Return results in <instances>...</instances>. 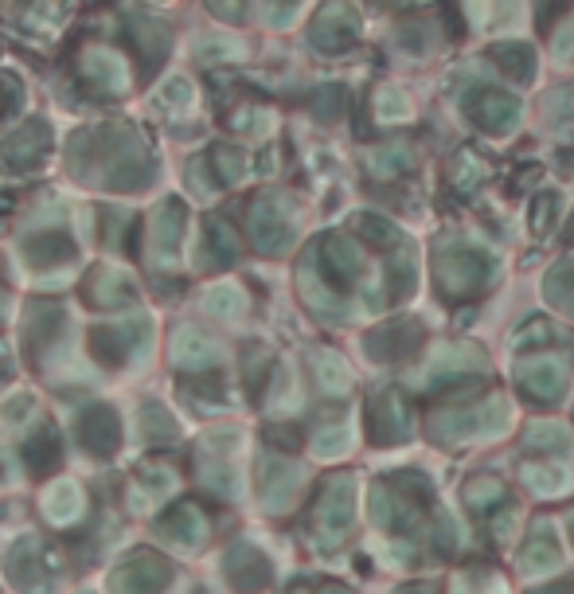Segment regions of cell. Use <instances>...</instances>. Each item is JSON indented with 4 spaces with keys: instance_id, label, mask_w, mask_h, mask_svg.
<instances>
[{
    "instance_id": "db71d44e",
    "label": "cell",
    "mask_w": 574,
    "mask_h": 594,
    "mask_svg": "<svg viewBox=\"0 0 574 594\" xmlns=\"http://www.w3.org/2000/svg\"><path fill=\"white\" fill-rule=\"evenodd\" d=\"M9 376V360H4V353H0V379Z\"/></svg>"
},
{
    "instance_id": "9c48e42d",
    "label": "cell",
    "mask_w": 574,
    "mask_h": 594,
    "mask_svg": "<svg viewBox=\"0 0 574 594\" xmlns=\"http://www.w3.org/2000/svg\"><path fill=\"white\" fill-rule=\"evenodd\" d=\"M258 485H263V505L270 513H281L301 489V469L294 462L278 458V454H266L263 466H258Z\"/></svg>"
},
{
    "instance_id": "2e32d148",
    "label": "cell",
    "mask_w": 574,
    "mask_h": 594,
    "mask_svg": "<svg viewBox=\"0 0 574 594\" xmlns=\"http://www.w3.org/2000/svg\"><path fill=\"white\" fill-rule=\"evenodd\" d=\"M519 387H524L532 399H543V403H555L558 395H563V384H566V364L551 360V356H535V360H524L516 372Z\"/></svg>"
},
{
    "instance_id": "277c9868",
    "label": "cell",
    "mask_w": 574,
    "mask_h": 594,
    "mask_svg": "<svg viewBox=\"0 0 574 594\" xmlns=\"http://www.w3.org/2000/svg\"><path fill=\"white\" fill-rule=\"evenodd\" d=\"M352 505H356V482L352 477H333L317 497V536L325 547H336L352 528Z\"/></svg>"
},
{
    "instance_id": "f1b7e54d",
    "label": "cell",
    "mask_w": 574,
    "mask_h": 594,
    "mask_svg": "<svg viewBox=\"0 0 574 594\" xmlns=\"http://www.w3.org/2000/svg\"><path fill=\"white\" fill-rule=\"evenodd\" d=\"M133 40L145 51V67H157L168 56V28L157 17H133Z\"/></svg>"
},
{
    "instance_id": "ac0fdd59",
    "label": "cell",
    "mask_w": 574,
    "mask_h": 594,
    "mask_svg": "<svg viewBox=\"0 0 574 594\" xmlns=\"http://www.w3.org/2000/svg\"><path fill=\"white\" fill-rule=\"evenodd\" d=\"M356 12L352 9H325L317 17V24H313V43H317V51H328V56H336V51L352 48V40H356Z\"/></svg>"
},
{
    "instance_id": "11a10c76",
    "label": "cell",
    "mask_w": 574,
    "mask_h": 594,
    "mask_svg": "<svg viewBox=\"0 0 574 594\" xmlns=\"http://www.w3.org/2000/svg\"><path fill=\"white\" fill-rule=\"evenodd\" d=\"M566 528H571V544H574V516H571V524H566Z\"/></svg>"
},
{
    "instance_id": "8992f818",
    "label": "cell",
    "mask_w": 574,
    "mask_h": 594,
    "mask_svg": "<svg viewBox=\"0 0 574 594\" xmlns=\"http://www.w3.org/2000/svg\"><path fill=\"white\" fill-rule=\"evenodd\" d=\"M250 239L263 255H281V250L294 242V224H289V204L281 196L266 192L250 204Z\"/></svg>"
},
{
    "instance_id": "60d3db41",
    "label": "cell",
    "mask_w": 574,
    "mask_h": 594,
    "mask_svg": "<svg viewBox=\"0 0 574 594\" xmlns=\"http://www.w3.org/2000/svg\"><path fill=\"white\" fill-rule=\"evenodd\" d=\"M454 180L457 188H462V192H469V188H477L481 180H485V161H477V154H473V149H462V154H457V161H454Z\"/></svg>"
},
{
    "instance_id": "bcb514c9",
    "label": "cell",
    "mask_w": 574,
    "mask_h": 594,
    "mask_svg": "<svg viewBox=\"0 0 574 594\" xmlns=\"http://www.w3.org/2000/svg\"><path fill=\"white\" fill-rule=\"evenodd\" d=\"M141 477H145V485L152 482V493H168L176 485V477H172V469H165V466H145L141 469Z\"/></svg>"
},
{
    "instance_id": "8d00e7d4",
    "label": "cell",
    "mask_w": 574,
    "mask_h": 594,
    "mask_svg": "<svg viewBox=\"0 0 574 594\" xmlns=\"http://www.w3.org/2000/svg\"><path fill=\"white\" fill-rule=\"evenodd\" d=\"M547 297L551 306H558L563 314L574 317V263H563L547 274Z\"/></svg>"
},
{
    "instance_id": "5bb4252c",
    "label": "cell",
    "mask_w": 574,
    "mask_h": 594,
    "mask_svg": "<svg viewBox=\"0 0 574 594\" xmlns=\"http://www.w3.org/2000/svg\"><path fill=\"white\" fill-rule=\"evenodd\" d=\"M367 418H372V438L383 442V446L403 442L410 434V415H407V403H403L399 392H383L379 399H372Z\"/></svg>"
},
{
    "instance_id": "7dc6e473",
    "label": "cell",
    "mask_w": 574,
    "mask_h": 594,
    "mask_svg": "<svg viewBox=\"0 0 574 594\" xmlns=\"http://www.w3.org/2000/svg\"><path fill=\"white\" fill-rule=\"evenodd\" d=\"M160 102H172V106H188L191 102V82L188 79H172L165 90H160Z\"/></svg>"
},
{
    "instance_id": "f907efd6",
    "label": "cell",
    "mask_w": 574,
    "mask_h": 594,
    "mask_svg": "<svg viewBox=\"0 0 574 594\" xmlns=\"http://www.w3.org/2000/svg\"><path fill=\"white\" fill-rule=\"evenodd\" d=\"M512 532H516V513H512V508H508V513H496V536L508 539Z\"/></svg>"
},
{
    "instance_id": "e575fe53",
    "label": "cell",
    "mask_w": 574,
    "mask_h": 594,
    "mask_svg": "<svg viewBox=\"0 0 574 594\" xmlns=\"http://www.w3.org/2000/svg\"><path fill=\"white\" fill-rule=\"evenodd\" d=\"M141 430H145V442H149V446H165V442H176L180 426L172 423V415H168L160 403H149V407L141 410Z\"/></svg>"
},
{
    "instance_id": "d6986e66",
    "label": "cell",
    "mask_w": 574,
    "mask_h": 594,
    "mask_svg": "<svg viewBox=\"0 0 574 594\" xmlns=\"http://www.w3.org/2000/svg\"><path fill=\"white\" fill-rule=\"evenodd\" d=\"M160 536L172 539V544H180V547H196V544H204V536H208V516L184 501V505H176L172 513L160 521Z\"/></svg>"
},
{
    "instance_id": "1f68e13d",
    "label": "cell",
    "mask_w": 574,
    "mask_h": 594,
    "mask_svg": "<svg viewBox=\"0 0 574 594\" xmlns=\"http://www.w3.org/2000/svg\"><path fill=\"white\" fill-rule=\"evenodd\" d=\"M204 255H208L216 266L235 263V255H239V235H235V227L227 224V219H211V224H208V239H204Z\"/></svg>"
},
{
    "instance_id": "7a4b0ae2",
    "label": "cell",
    "mask_w": 574,
    "mask_h": 594,
    "mask_svg": "<svg viewBox=\"0 0 574 594\" xmlns=\"http://www.w3.org/2000/svg\"><path fill=\"white\" fill-rule=\"evenodd\" d=\"M493 274H496L493 258H488L485 250L469 247V242H449V247L438 250V281L446 294H454V297L473 294V289L485 286Z\"/></svg>"
},
{
    "instance_id": "c3c4849f",
    "label": "cell",
    "mask_w": 574,
    "mask_h": 594,
    "mask_svg": "<svg viewBox=\"0 0 574 594\" xmlns=\"http://www.w3.org/2000/svg\"><path fill=\"white\" fill-rule=\"evenodd\" d=\"M551 337H555V333H551L547 321H532V325H527V329L516 337V345H519V348H524V345H547Z\"/></svg>"
},
{
    "instance_id": "44dd1931",
    "label": "cell",
    "mask_w": 574,
    "mask_h": 594,
    "mask_svg": "<svg viewBox=\"0 0 574 594\" xmlns=\"http://www.w3.org/2000/svg\"><path fill=\"white\" fill-rule=\"evenodd\" d=\"M227 575L243 591H258L270 578V563H266V555L255 544H235L231 555H227Z\"/></svg>"
},
{
    "instance_id": "d4e9b609",
    "label": "cell",
    "mask_w": 574,
    "mask_h": 594,
    "mask_svg": "<svg viewBox=\"0 0 574 594\" xmlns=\"http://www.w3.org/2000/svg\"><path fill=\"white\" fill-rule=\"evenodd\" d=\"M28 348L32 353H43V348H56V337L63 333V309L56 301H43V306H32L28 314Z\"/></svg>"
},
{
    "instance_id": "7402d4cb",
    "label": "cell",
    "mask_w": 574,
    "mask_h": 594,
    "mask_svg": "<svg viewBox=\"0 0 574 594\" xmlns=\"http://www.w3.org/2000/svg\"><path fill=\"white\" fill-rule=\"evenodd\" d=\"M418 337H423V333H418V325L399 321V325H387V329H375L364 345H367V353H372L375 360H403V356L418 345Z\"/></svg>"
},
{
    "instance_id": "f6af8a7d",
    "label": "cell",
    "mask_w": 574,
    "mask_h": 594,
    "mask_svg": "<svg viewBox=\"0 0 574 594\" xmlns=\"http://www.w3.org/2000/svg\"><path fill=\"white\" fill-rule=\"evenodd\" d=\"M375 106H379L383 118H403V113H407V98H403L395 87H379V90H375Z\"/></svg>"
},
{
    "instance_id": "ba28073f",
    "label": "cell",
    "mask_w": 574,
    "mask_h": 594,
    "mask_svg": "<svg viewBox=\"0 0 574 594\" xmlns=\"http://www.w3.org/2000/svg\"><path fill=\"white\" fill-rule=\"evenodd\" d=\"M172 578V567L160 560L157 552H141L129 555L118 571L110 575V591L113 594H160Z\"/></svg>"
},
{
    "instance_id": "b9f144b4",
    "label": "cell",
    "mask_w": 574,
    "mask_h": 594,
    "mask_svg": "<svg viewBox=\"0 0 574 594\" xmlns=\"http://www.w3.org/2000/svg\"><path fill=\"white\" fill-rule=\"evenodd\" d=\"M352 227H356V231L364 235L372 247H392L395 235H399L392 219H383V216H356V224H352Z\"/></svg>"
},
{
    "instance_id": "7bdbcfd3",
    "label": "cell",
    "mask_w": 574,
    "mask_h": 594,
    "mask_svg": "<svg viewBox=\"0 0 574 594\" xmlns=\"http://www.w3.org/2000/svg\"><path fill=\"white\" fill-rule=\"evenodd\" d=\"M504 497V485L496 482V477H477V482L465 489V501H469V508H488L493 501H501Z\"/></svg>"
},
{
    "instance_id": "9a60e30c",
    "label": "cell",
    "mask_w": 574,
    "mask_h": 594,
    "mask_svg": "<svg viewBox=\"0 0 574 594\" xmlns=\"http://www.w3.org/2000/svg\"><path fill=\"white\" fill-rule=\"evenodd\" d=\"M172 364L184 372H208L219 364V345L208 337V333L191 329V325H180V329L172 333Z\"/></svg>"
},
{
    "instance_id": "f546056e",
    "label": "cell",
    "mask_w": 574,
    "mask_h": 594,
    "mask_svg": "<svg viewBox=\"0 0 574 594\" xmlns=\"http://www.w3.org/2000/svg\"><path fill=\"white\" fill-rule=\"evenodd\" d=\"M24 462H28V469H32L36 477L51 474V469L59 466V438H56V430H51V426H43V430H36L32 438H28Z\"/></svg>"
},
{
    "instance_id": "e0dca14e",
    "label": "cell",
    "mask_w": 574,
    "mask_h": 594,
    "mask_svg": "<svg viewBox=\"0 0 574 594\" xmlns=\"http://www.w3.org/2000/svg\"><path fill=\"white\" fill-rule=\"evenodd\" d=\"M79 442L87 446L90 454H98V458H106V454L118 451L121 442V423L118 415H113L106 403H98V407H90L87 415H82L79 423Z\"/></svg>"
},
{
    "instance_id": "83f0119b",
    "label": "cell",
    "mask_w": 574,
    "mask_h": 594,
    "mask_svg": "<svg viewBox=\"0 0 574 594\" xmlns=\"http://www.w3.org/2000/svg\"><path fill=\"white\" fill-rule=\"evenodd\" d=\"M24 255H28V263H36V266L71 263L75 242L67 239V235H59V231H40V235H32V239L24 242Z\"/></svg>"
},
{
    "instance_id": "8fae6325",
    "label": "cell",
    "mask_w": 574,
    "mask_h": 594,
    "mask_svg": "<svg viewBox=\"0 0 574 594\" xmlns=\"http://www.w3.org/2000/svg\"><path fill=\"white\" fill-rule=\"evenodd\" d=\"M149 337V325L145 321H129V325H102V329L90 333V353L102 364H126L137 348Z\"/></svg>"
},
{
    "instance_id": "ffe728a7",
    "label": "cell",
    "mask_w": 574,
    "mask_h": 594,
    "mask_svg": "<svg viewBox=\"0 0 574 594\" xmlns=\"http://www.w3.org/2000/svg\"><path fill=\"white\" fill-rule=\"evenodd\" d=\"M87 297H90V306L118 309V306H129V301H133V286H129V278L118 270V266H102V270L90 274Z\"/></svg>"
},
{
    "instance_id": "30bf717a",
    "label": "cell",
    "mask_w": 574,
    "mask_h": 594,
    "mask_svg": "<svg viewBox=\"0 0 574 594\" xmlns=\"http://www.w3.org/2000/svg\"><path fill=\"white\" fill-rule=\"evenodd\" d=\"M79 71L102 95H126L129 90V67L113 48H87L79 59Z\"/></svg>"
},
{
    "instance_id": "5b68a950",
    "label": "cell",
    "mask_w": 574,
    "mask_h": 594,
    "mask_svg": "<svg viewBox=\"0 0 574 594\" xmlns=\"http://www.w3.org/2000/svg\"><path fill=\"white\" fill-rule=\"evenodd\" d=\"M9 575L24 594H51L59 583V555L51 547H43L40 539H24L9 555Z\"/></svg>"
},
{
    "instance_id": "d590c367",
    "label": "cell",
    "mask_w": 574,
    "mask_h": 594,
    "mask_svg": "<svg viewBox=\"0 0 574 594\" xmlns=\"http://www.w3.org/2000/svg\"><path fill=\"white\" fill-rule=\"evenodd\" d=\"M208 314L224 317V321H235V317L247 314V294L239 286H216L208 294Z\"/></svg>"
},
{
    "instance_id": "4fadbf2b",
    "label": "cell",
    "mask_w": 574,
    "mask_h": 594,
    "mask_svg": "<svg viewBox=\"0 0 574 594\" xmlns=\"http://www.w3.org/2000/svg\"><path fill=\"white\" fill-rule=\"evenodd\" d=\"M469 118L477 121L485 133H508V129H516V121H519V102L504 95V90L485 87L469 98Z\"/></svg>"
},
{
    "instance_id": "52a82bcc",
    "label": "cell",
    "mask_w": 574,
    "mask_h": 594,
    "mask_svg": "<svg viewBox=\"0 0 574 594\" xmlns=\"http://www.w3.org/2000/svg\"><path fill=\"white\" fill-rule=\"evenodd\" d=\"M184 247V204L165 200L149 219V239H145V255L157 270H176Z\"/></svg>"
},
{
    "instance_id": "6da1fadb",
    "label": "cell",
    "mask_w": 574,
    "mask_h": 594,
    "mask_svg": "<svg viewBox=\"0 0 574 594\" xmlns=\"http://www.w3.org/2000/svg\"><path fill=\"white\" fill-rule=\"evenodd\" d=\"M71 169L82 180L118 188V192H137L152 180V161L145 157L141 137L126 126H102L75 137Z\"/></svg>"
},
{
    "instance_id": "603a6c76",
    "label": "cell",
    "mask_w": 574,
    "mask_h": 594,
    "mask_svg": "<svg viewBox=\"0 0 574 594\" xmlns=\"http://www.w3.org/2000/svg\"><path fill=\"white\" fill-rule=\"evenodd\" d=\"M320 266H325V278L348 286L359 274V250L352 247V239H344V235H328V239L320 242Z\"/></svg>"
},
{
    "instance_id": "4dcf8cb0",
    "label": "cell",
    "mask_w": 574,
    "mask_h": 594,
    "mask_svg": "<svg viewBox=\"0 0 574 594\" xmlns=\"http://www.w3.org/2000/svg\"><path fill=\"white\" fill-rule=\"evenodd\" d=\"M558 563H563V552H558L555 539H551L547 524H540L532 544H527V552H524V571H532V575H547V571H555Z\"/></svg>"
},
{
    "instance_id": "ee69618b",
    "label": "cell",
    "mask_w": 574,
    "mask_h": 594,
    "mask_svg": "<svg viewBox=\"0 0 574 594\" xmlns=\"http://www.w3.org/2000/svg\"><path fill=\"white\" fill-rule=\"evenodd\" d=\"M348 446H352L348 426H325V430L317 434V454H320V458H336V454H344Z\"/></svg>"
},
{
    "instance_id": "7c38bea8",
    "label": "cell",
    "mask_w": 574,
    "mask_h": 594,
    "mask_svg": "<svg viewBox=\"0 0 574 594\" xmlns=\"http://www.w3.org/2000/svg\"><path fill=\"white\" fill-rule=\"evenodd\" d=\"M48 157V126L43 121H28L24 129L9 137V141L0 145V165L12 172H28Z\"/></svg>"
},
{
    "instance_id": "836d02e7",
    "label": "cell",
    "mask_w": 574,
    "mask_h": 594,
    "mask_svg": "<svg viewBox=\"0 0 574 594\" xmlns=\"http://www.w3.org/2000/svg\"><path fill=\"white\" fill-rule=\"evenodd\" d=\"M317 384H320V392H328V395H344L352 387V372H348V364L340 360V356H333V353H320L317 356Z\"/></svg>"
},
{
    "instance_id": "ab89813d",
    "label": "cell",
    "mask_w": 574,
    "mask_h": 594,
    "mask_svg": "<svg viewBox=\"0 0 574 594\" xmlns=\"http://www.w3.org/2000/svg\"><path fill=\"white\" fill-rule=\"evenodd\" d=\"M527 446H540V454H563L571 446V434L555 423H540L527 430Z\"/></svg>"
},
{
    "instance_id": "f5cc1de1",
    "label": "cell",
    "mask_w": 574,
    "mask_h": 594,
    "mask_svg": "<svg viewBox=\"0 0 574 594\" xmlns=\"http://www.w3.org/2000/svg\"><path fill=\"white\" fill-rule=\"evenodd\" d=\"M395 594H434V586H426V583H410V586H399V591H395Z\"/></svg>"
},
{
    "instance_id": "681fc988",
    "label": "cell",
    "mask_w": 574,
    "mask_h": 594,
    "mask_svg": "<svg viewBox=\"0 0 574 594\" xmlns=\"http://www.w3.org/2000/svg\"><path fill=\"white\" fill-rule=\"evenodd\" d=\"M543 208H535V216H532V224H535V231H543V227H547L551 224V216H555V196H543Z\"/></svg>"
},
{
    "instance_id": "d6a6232c",
    "label": "cell",
    "mask_w": 574,
    "mask_h": 594,
    "mask_svg": "<svg viewBox=\"0 0 574 594\" xmlns=\"http://www.w3.org/2000/svg\"><path fill=\"white\" fill-rule=\"evenodd\" d=\"M524 482L532 485L535 493H543V497H555V493H563L566 485H571V474H566V466H551V462H527L524 466Z\"/></svg>"
},
{
    "instance_id": "3957f363",
    "label": "cell",
    "mask_w": 574,
    "mask_h": 594,
    "mask_svg": "<svg viewBox=\"0 0 574 594\" xmlns=\"http://www.w3.org/2000/svg\"><path fill=\"white\" fill-rule=\"evenodd\" d=\"M512 407L504 399H485V403H473V407H454L434 423V438L438 442H454V438H473V434H496L504 430L508 423Z\"/></svg>"
},
{
    "instance_id": "74e56055",
    "label": "cell",
    "mask_w": 574,
    "mask_h": 594,
    "mask_svg": "<svg viewBox=\"0 0 574 594\" xmlns=\"http://www.w3.org/2000/svg\"><path fill=\"white\" fill-rule=\"evenodd\" d=\"M496 63H501L512 79L527 82L535 71V51L524 48V43H504V48H496Z\"/></svg>"
},
{
    "instance_id": "f35d334b",
    "label": "cell",
    "mask_w": 574,
    "mask_h": 594,
    "mask_svg": "<svg viewBox=\"0 0 574 594\" xmlns=\"http://www.w3.org/2000/svg\"><path fill=\"white\" fill-rule=\"evenodd\" d=\"M211 165L219 169V177L227 180V185H239L243 177H247V154L243 149H235V145H219L216 154H211Z\"/></svg>"
},
{
    "instance_id": "cb8c5ba5",
    "label": "cell",
    "mask_w": 574,
    "mask_h": 594,
    "mask_svg": "<svg viewBox=\"0 0 574 594\" xmlns=\"http://www.w3.org/2000/svg\"><path fill=\"white\" fill-rule=\"evenodd\" d=\"M82 508H87V497H82V489L75 482H56L43 493V516H48L56 528L75 524L82 516Z\"/></svg>"
},
{
    "instance_id": "816d5d0a",
    "label": "cell",
    "mask_w": 574,
    "mask_h": 594,
    "mask_svg": "<svg viewBox=\"0 0 574 594\" xmlns=\"http://www.w3.org/2000/svg\"><path fill=\"white\" fill-rule=\"evenodd\" d=\"M532 594H574V583H571V578H563V583H547V586H540V591H532Z\"/></svg>"
},
{
    "instance_id": "484cf974",
    "label": "cell",
    "mask_w": 574,
    "mask_h": 594,
    "mask_svg": "<svg viewBox=\"0 0 574 594\" xmlns=\"http://www.w3.org/2000/svg\"><path fill=\"white\" fill-rule=\"evenodd\" d=\"M415 255H410V247H399L392 255V263L383 266V294H387V301H403L415 289Z\"/></svg>"
},
{
    "instance_id": "4316f807",
    "label": "cell",
    "mask_w": 574,
    "mask_h": 594,
    "mask_svg": "<svg viewBox=\"0 0 574 594\" xmlns=\"http://www.w3.org/2000/svg\"><path fill=\"white\" fill-rule=\"evenodd\" d=\"M301 294H305V301H309L313 314H320L325 321H340V317L348 314V306H344L340 297H336L333 289L317 278V270H313V266H305V270H301Z\"/></svg>"
}]
</instances>
